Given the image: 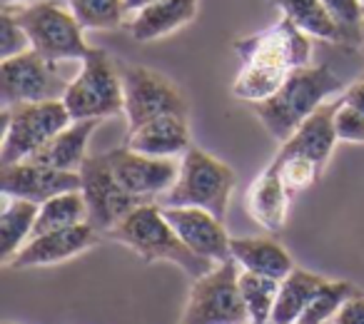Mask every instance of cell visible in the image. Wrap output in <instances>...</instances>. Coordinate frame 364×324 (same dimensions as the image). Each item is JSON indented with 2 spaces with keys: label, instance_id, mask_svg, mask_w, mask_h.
<instances>
[{
  "label": "cell",
  "instance_id": "cell-1",
  "mask_svg": "<svg viewBox=\"0 0 364 324\" xmlns=\"http://www.w3.org/2000/svg\"><path fill=\"white\" fill-rule=\"evenodd\" d=\"M344 85L329 65H307L289 72L284 85L264 102L252 105L262 127L282 145L297 132V127L327 102L334 92H342Z\"/></svg>",
  "mask_w": 364,
  "mask_h": 324
},
{
  "label": "cell",
  "instance_id": "cell-2",
  "mask_svg": "<svg viewBox=\"0 0 364 324\" xmlns=\"http://www.w3.org/2000/svg\"><path fill=\"white\" fill-rule=\"evenodd\" d=\"M107 237L125 244L127 249L137 254L142 262H170L180 267L190 279H198L215 267V262L195 254L188 244L177 237L172 225L167 222L162 205L145 202L135 207L125 220L115 225L107 232Z\"/></svg>",
  "mask_w": 364,
  "mask_h": 324
},
{
  "label": "cell",
  "instance_id": "cell-3",
  "mask_svg": "<svg viewBox=\"0 0 364 324\" xmlns=\"http://www.w3.org/2000/svg\"><path fill=\"white\" fill-rule=\"evenodd\" d=\"M237 175L228 162L218 160L200 147H190L180 162L175 185L162 195V207H203L225 220Z\"/></svg>",
  "mask_w": 364,
  "mask_h": 324
},
{
  "label": "cell",
  "instance_id": "cell-4",
  "mask_svg": "<svg viewBox=\"0 0 364 324\" xmlns=\"http://www.w3.org/2000/svg\"><path fill=\"white\" fill-rule=\"evenodd\" d=\"M80 63V72L63 92L73 120H107L120 115L125 110L120 65L100 48H92Z\"/></svg>",
  "mask_w": 364,
  "mask_h": 324
},
{
  "label": "cell",
  "instance_id": "cell-5",
  "mask_svg": "<svg viewBox=\"0 0 364 324\" xmlns=\"http://www.w3.org/2000/svg\"><path fill=\"white\" fill-rule=\"evenodd\" d=\"M13 16L31 38V48L41 53L46 60H82L92 50V45H87L85 36H82L85 31L75 21L73 11L55 0L21 6L18 11H13Z\"/></svg>",
  "mask_w": 364,
  "mask_h": 324
},
{
  "label": "cell",
  "instance_id": "cell-6",
  "mask_svg": "<svg viewBox=\"0 0 364 324\" xmlns=\"http://www.w3.org/2000/svg\"><path fill=\"white\" fill-rule=\"evenodd\" d=\"M73 122L63 97L43 102H26L3 110V147L0 165H13L33 157Z\"/></svg>",
  "mask_w": 364,
  "mask_h": 324
},
{
  "label": "cell",
  "instance_id": "cell-7",
  "mask_svg": "<svg viewBox=\"0 0 364 324\" xmlns=\"http://www.w3.org/2000/svg\"><path fill=\"white\" fill-rule=\"evenodd\" d=\"M180 324H252L235 259L215 264L208 274L193 279Z\"/></svg>",
  "mask_w": 364,
  "mask_h": 324
},
{
  "label": "cell",
  "instance_id": "cell-8",
  "mask_svg": "<svg viewBox=\"0 0 364 324\" xmlns=\"http://www.w3.org/2000/svg\"><path fill=\"white\" fill-rule=\"evenodd\" d=\"M120 75L127 130H135L160 115H188V97L170 77L145 65H120Z\"/></svg>",
  "mask_w": 364,
  "mask_h": 324
},
{
  "label": "cell",
  "instance_id": "cell-9",
  "mask_svg": "<svg viewBox=\"0 0 364 324\" xmlns=\"http://www.w3.org/2000/svg\"><path fill=\"white\" fill-rule=\"evenodd\" d=\"M80 193L87 205V222L102 234H107L120 220H125L135 207L145 205V200L130 195L112 173L107 152L87 155L80 168Z\"/></svg>",
  "mask_w": 364,
  "mask_h": 324
},
{
  "label": "cell",
  "instance_id": "cell-10",
  "mask_svg": "<svg viewBox=\"0 0 364 324\" xmlns=\"http://www.w3.org/2000/svg\"><path fill=\"white\" fill-rule=\"evenodd\" d=\"M235 50L242 65H267L287 72L312 65V40L284 16L274 26L237 40Z\"/></svg>",
  "mask_w": 364,
  "mask_h": 324
},
{
  "label": "cell",
  "instance_id": "cell-11",
  "mask_svg": "<svg viewBox=\"0 0 364 324\" xmlns=\"http://www.w3.org/2000/svg\"><path fill=\"white\" fill-rule=\"evenodd\" d=\"M68 82H58L55 63L46 60L41 53L28 50L23 55L6 58L0 63V100L3 110L26 102H43L63 97Z\"/></svg>",
  "mask_w": 364,
  "mask_h": 324
},
{
  "label": "cell",
  "instance_id": "cell-12",
  "mask_svg": "<svg viewBox=\"0 0 364 324\" xmlns=\"http://www.w3.org/2000/svg\"><path fill=\"white\" fill-rule=\"evenodd\" d=\"M107 157H110L117 183L145 202H155L157 198H162L180 175V165L172 157L142 155L127 145L107 150Z\"/></svg>",
  "mask_w": 364,
  "mask_h": 324
},
{
  "label": "cell",
  "instance_id": "cell-13",
  "mask_svg": "<svg viewBox=\"0 0 364 324\" xmlns=\"http://www.w3.org/2000/svg\"><path fill=\"white\" fill-rule=\"evenodd\" d=\"M100 230H95L90 222L73 225V227L53 230L31 237L21 247V252L8 262L11 269H36V267H50L60 264L77 254L92 249L100 242Z\"/></svg>",
  "mask_w": 364,
  "mask_h": 324
},
{
  "label": "cell",
  "instance_id": "cell-14",
  "mask_svg": "<svg viewBox=\"0 0 364 324\" xmlns=\"http://www.w3.org/2000/svg\"><path fill=\"white\" fill-rule=\"evenodd\" d=\"M80 173H65V170L48 168V165H41L36 160H21L0 168V190H3V195L31 200L36 205L48 202L55 195L80 190Z\"/></svg>",
  "mask_w": 364,
  "mask_h": 324
},
{
  "label": "cell",
  "instance_id": "cell-15",
  "mask_svg": "<svg viewBox=\"0 0 364 324\" xmlns=\"http://www.w3.org/2000/svg\"><path fill=\"white\" fill-rule=\"evenodd\" d=\"M162 212L177 232V237L195 254L215 264L232 259V252H230L232 237L225 230V220H220L218 215L203 207H162Z\"/></svg>",
  "mask_w": 364,
  "mask_h": 324
},
{
  "label": "cell",
  "instance_id": "cell-16",
  "mask_svg": "<svg viewBox=\"0 0 364 324\" xmlns=\"http://www.w3.org/2000/svg\"><path fill=\"white\" fill-rule=\"evenodd\" d=\"M200 0H155L150 6L132 13L125 23L127 33L137 43H155L182 31L198 18Z\"/></svg>",
  "mask_w": 364,
  "mask_h": 324
},
{
  "label": "cell",
  "instance_id": "cell-17",
  "mask_svg": "<svg viewBox=\"0 0 364 324\" xmlns=\"http://www.w3.org/2000/svg\"><path fill=\"white\" fill-rule=\"evenodd\" d=\"M125 145L152 157L185 155L193 147L188 115H160L155 120L142 122L135 130H127Z\"/></svg>",
  "mask_w": 364,
  "mask_h": 324
},
{
  "label": "cell",
  "instance_id": "cell-18",
  "mask_svg": "<svg viewBox=\"0 0 364 324\" xmlns=\"http://www.w3.org/2000/svg\"><path fill=\"white\" fill-rule=\"evenodd\" d=\"M245 202H247L250 217H252L259 227L267 230V232H279V230L287 225L292 195L284 188L274 162H269L267 168L252 180Z\"/></svg>",
  "mask_w": 364,
  "mask_h": 324
},
{
  "label": "cell",
  "instance_id": "cell-19",
  "mask_svg": "<svg viewBox=\"0 0 364 324\" xmlns=\"http://www.w3.org/2000/svg\"><path fill=\"white\" fill-rule=\"evenodd\" d=\"M334 110H337V102H324L319 110H314L302 125L297 127L289 140H284L279 145V152L284 155H299L309 157L319 165V168H327L329 157L337 145V132H334Z\"/></svg>",
  "mask_w": 364,
  "mask_h": 324
},
{
  "label": "cell",
  "instance_id": "cell-20",
  "mask_svg": "<svg viewBox=\"0 0 364 324\" xmlns=\"http://www.w3.org/2000/svg\"><path fill=\"white\" fill-rule=\"evenodd\" d=\"M102 120H73L65 130H60L48 145H43L28 160H36L41 165L65 173H80L82 162L87 157V145H90L92 132L97 130Z\"/></svg>",
  "mask_w": 364,
  "mask_h": 324
},
{
  "label": "cell",
  "instance_id": "cell-21",
  "mask_svg": "<svg viewBox=\"0 0 364 324\" xmlns=\"http://www.w3.org/2000/svg\"><path fill=\"white\" fill-rule=\"evenodd\" d=\"M230 252L237 267L245 272L284 279L294 269L292 254L272 237H232Z\"/></svg>",
  "mask_w": 364,
  "mask_h": 324
},
{
  "label": "cell",
  "instance_id": "cell-22",
  "mask_svg": "<svg viewBox=\"0 0 364 324\" xmlns=\"http://www.w3.org/2000/svg\"><path fill=\"white\" fill-rule=\"evenodd\" d=\"M324 282H327V277H322V274L294 267L287 277L279 279L277 302H274L269 324H299L309 302H312L314 294L319 292V287Z\"/></svg>",
  "mask_w": 364,
  "mask_h": 324
},
{
  "label": "cell",
  "instance_id": "cell-23",
  "mask_svg": "<svg viewBox=\"0 0 364 324\" xmlns=\"http://www.w3.org/2000/svg\"><path fill=\"white\" fill-rule=\"evenodd\" d=\"M38 210H41V205L31 202V200L3 195V210H0V259H3L6 267L21 252L23 244L33 237Z\"/></svg>",
  "mask_w": 364,
  "mask_h": 324
},
{
  "label": "cell",
  "instance_id": "cell-24",
  "mask_svg": "<svg viewBox=\"0 0 364 324\" xmlns=\"http://www.w3.org/2000/svg\"><path fill=\"white\" fill-rule=\"evenodd\" d=\"M272 3L282 11L287 21H292L309 38H317V40L324 43L342 40L344 31L327 13L322 0H272Z\"/></svg>",
  "mask_w": 364,
  "mask_h": 324
},
{
  "label": "cell",
  "instance_id": "cell-25",
  "mask_svg": "<svg viewBox=\"0 0 364 324\" xmlns=\"http://www.w3.org/2000/svg\"><path fill=\"white\" fill-rule=\"evenodd\" d=\"M80 222H87V205L80 190L55 195L48 202H43L41 210H38L33 237L43 232H53V230L73 227V225H80Z\"/></svg>",
  "mask_w": 364,
  "mask_h": 324
},
{
  "label": "cell",
  "instance_id": "cell-26",
  "mask_svg": "<svg viewBox=\"0 0 364 324\" xmlns=\"http://www.w3.org/2000/svg\"><path fill=\"white\" fill-rule=\"evenodd\" d=\"M240 292H242L245 307H247L252 324H269L274 302H277L279 279L240 269Z\"/></svg>",
  "mask_w": 364,
  "mask_h": 324
},
{
  "label": "cell",
  "instance_id": "cell-27",
  "mask_svg": "<svg viewBox=\"0 0 364 324\" xmlns=\"http://www.w3.org/2000/svg\"><path fill=\"white\" fill-rule=\"evenodd\" d=\"M82 31H115L125 26V0H68Z\"/></svg>",
  "mask_w": 364,
  "mask_h": 324
},
{
  "label": "cell",
  "instance_id": "cell-28",
  "mask_svg": "<svg viewBox=\"0 0 364 324\" xmlns=\"http://www.w3.org/2000/svg\"><path fill=\"white\" fill-rule=\"evenodd\" d=\"M354 292H357V287H354L352 282H347V279H327V282L319 287V292L314 294L312 302H309L307 312L302 314L299 324H327L329 319L337 317L342 304L347 302Z\"/></svg>",
  "mask_w": 364,
  "mask_h": 324
},
{
  "label": "cell",
  "instance_id": "cell-29",
  "mask_svg": "<svg viewBox=\"0 0 364 324\" xmlns=\"http://www.w3.org/2000/svg\"><path fill=\"white\" fill-rule=\"evenodd\" d=\"M272 162L277 165L279 178H282L284 188H287V193L292 195V198L312 188L324 173L314 160L299 157V155H284V152H277Z\"/></svg>",
  "mask_w": 364,
  "mask_h": 324
},
{
  "label": "cell",
  "instance_id": "cell-30",
  "mask_svg": "<svg viewBox=\"0 0 364 324\" xmlns=\"http://www.w3.org/2000/svg\"><path fill=\"white\" fill-rule=\"evenodd\" d=\"M28 50H33L31 38L23 31L21 23L16 21L11 8H6V11L0 13V55L6 60V58L23 55V53H28Z\"/></svg>",
  "mask_w": 364,
  "mask_h": 324
},
{
  "label": "cell",
  "instance_id": "cell-31",
  "mask_svg": "<svg viewBox=\"0 0 364 324\" xmlns=\"http://www.w3.org/2000/svg\"><path fill=\"white\" fill-rule=\"evenodd\" d=\"M334 132H337L339 142H349V145H364V115L354 107L344 105L337 100V110H334Z\"/></svg>",
  "mask_w": 364,
  "mask_h": 324
},
{
  "label": "cell",
  "instance_id": "cell-32",
  "mask_svg": "<svg viewBox=\"0 0 364 324\" xmlns=\"http://www.w3.org/2000/svg\"><path fill=\"white\" fill-rule=\"evenodd\" d=\"M322 3L342 31H354V28L362 26L364 21L362 0H322Z\"/></svg>",
  "mask_w": 364,
  "mask_h": 324
},
{
  "label": "cell",
  "instance_id": "cell-33",
  "mask_svg": "<svg viewBox=\"0 0 364 324\" xmlns=\"http://www.w3.org/2000/svg\"><path fill=\"white\" fill-rule=\"evenodd\" d=\"M332 324H364V292L362 289H357V292L342 304V309H339L337 317L332 319Z\"/></svg>",
  "mask_w": 364,
  "mask_h": 324
},
{
  "label": "cell",
  "instance_id": "cell-34",
  "mask_svg": "<svg viewBox=\"0 0 364 324\" xmlns=\"http://www.w3.org/2000/svg\"><path fill=\"white\" fill-rule=\"evenodd\" d=\"M339 100H342L344 105L354 107V110H359L364 115V77H362V80H357V82H352L349 87H344Z\"/></svg>",
  "mask_w": 364,
  "mask_h": 324
},
{
  "label": "cell",
  "instance_id": "cell-35",
  "mask_svg": "<svg viewBox=\"0 0 364 324\" xmlns=\"http://www.w3.org/2000/svg\"><path fill=\"white\" fill-rule=\"evenodd\" d=\"M150 3H155V0H125V6H127V11H130V13L140 11V8L150 6Z\"/></svg>",
  "mask_w": 364,
  "mask_h": 324
},
{
  "label": "cell",
  "instance_id": "cell-36",
  "mask_svg": "<svg viewBox=\"0 0 364 324\" xmlns=\"http://www.w3.org/2000/svg\"><path fill=\"white\" fill-rule=\"evenodd\" d=\"M28 0H3V6L11 8V6H26Z\"/></svg>",
  "mask_w": 364,
  "mask_h": 324
},
{
  "label": "cell",
  "instance_id": "cell-37",
  "mask_svg": "<svg viewBox=\"0 0 364 324\" xmlns=\"http://www.w3.org/2000/svg\"><path fill=\"white\" fill-rule=\"evenodd\" d=\"M359 38H362V48H364V21H362V26H359Z\"/></svg>",
  "mask_w": 364,
  "mask_h": 324
},
{
  "label": "cell",
  "instance_id": "cell-38",
  "mask_svg": "<svg viewBox=\"0 0 364 324\" xmlns=\"http://www.w3.org/2000/svg\"><path fill=\"white\" fill-rule=\"evenodd\" d=\"M3 324H13V322H3Z\"/></svg>",
  "mask_w": 364,
  "mask_h": 324
},
{
  "label": "cell",
  "instance_id": "cell-39",
  "mask_svg": "<svg viewBox=\"0 0 364 324\" xmlns=\"http://www.w3.org/2000/svg\"><path fill=\"white\" fill-rule=\"evenodd\" d=\"M362 8H364V0H362Z\"/></svg>",
  "mask_w": 364,
  "mask_h": 324
}]
</instances>
